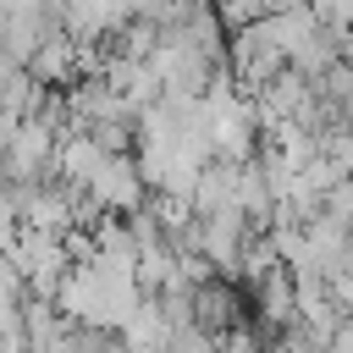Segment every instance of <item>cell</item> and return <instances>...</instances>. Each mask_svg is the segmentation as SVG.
I'll return each mask as SVG.
<instances>
[{
  "instance_id": "6da1fadb",
  "label": "cell",
  "mask_w": 353,
  "mask_h": 353,
  "mask_svg": "<svg viewBox=\"0 0 353 353\" xmlns=\"http://www.w3.org/2000/svg\"><path fill=\"white\" fill-rule=\"evenodd\" d=\"M138 298H143V287H138L127 270H110V265H99V259L66 265L61 281H55V292H50V303H55L61 320L94 325V331H116V325L132 314Z\"/></svg>"
},
{
  "instance_id": "7a4b0ae2",
  "label": "cell",
  "mask_w": 353,
  "mask_h": 353,
  "mask_svg": "<svg viewBox=\"0 0 353 353\" xmlns=\"http://www.w3.org/2000/svg\"><path fill=\"white\" fill-rule=\"evenodd\" d=\"M77 193H83V204L99 210V215H132L149 188H143L132 154H99V165L88 171V182H83Z\"/></svg>"
},
{
  "instance_id": "3957f363",
  "label": "cell",
  "mask_w": 353,
  "mask_h": 353,
  "mask_svg": "<svg viewBox=\"0 0 353 353\" xmlns=\"http://www.w3.org/2000/svg\"><path fill=\"white\" fill-rule=\"evenodd\" d=\"M127 0H55V28L72 33L77 44H105L127 22Z\"/></svg>"
},
{
  "instance_id": "277c9868",
  "label": "cell",
  "mask_w": 353,
  "mask_h": 353,
  "mask_svg": "<svg viewBox=\"0 0 353 353\" xmlns=\"http://www.w3.org/2000/svg\"><path fill=\"white\" fill-rule=\"evenodd\" d=\"M243 309H248V303H243V287H237V281H226V276L199 281V287H193V298H188V320H193L199 331H210V336H221L226 325L248 320Z\"/></svg>"
},
{
  "instance_id": "5b68a950",
  "label": "cell",
  "mask_w": 353,
  "mask_h": 353,
  "mask_svg": "<svg viewBox=\"0 0 353 353\" xmlns=\"http://www.w3.org/2000/svg\"><path fill=\"white\" fill-rule=\"evenodd\" d=\"M248 292H254V331H259V336L292 325V276H287V265L265 270Z\"/></svg>"
},
{
  "instance_id": "8992f818",
  "label": "cell",
  "mask_w": 353,
  "mask_h": 353,
  "mask_svg": "<svg viewBox=\"0 0 353 353\" xmlns=\"http://www.w3.org/2000/svg\"><path fill=\"white\" fill-rule=\"evenodd\" d=\"M110 336H116L121 347H165V336H171V320H165V309H160V303L143 292V298L132 303V314H127V320H121Z\"/></svg>"
},
{
  "instance_id": "52a82bcc",
  "label": "cell",
  "mask_w": 353,
  "mask_h": 353,
  "mask_svg": "<svg viewBox=\"0 0 353 353\" xmlns=\"http://www.w3.org/2000/svg\"><path fill=\"white\" fill-rule=\"evenodd\" d=\"M11 232H17V193H11V182L0 176V254H6Z\"/></svg>"
}]
</instances>
